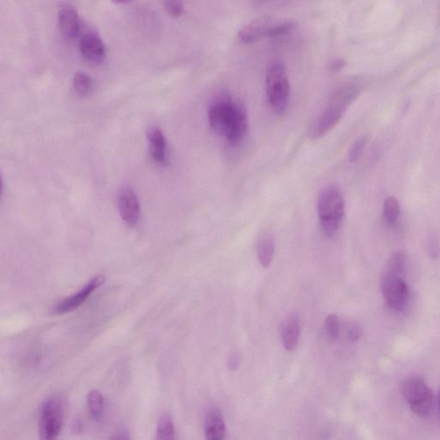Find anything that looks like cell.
<instances>
[{"instance_id":"4fadbf2b","label":"cell","mask_w":440,"mask_h":440,"mask_svg":"<svg viewBox=\"0 0 440 440\" xmlns=\"http://www.w3.org/2000/svg\"><path fill=\"white\" fill-rule=\"evenodd\" d=\"M204 432L206 439L219 440L224 438L227 427L220 409H211L206 413Z\"/></svg>"},{"instance_id":"3957f363","label":"cell","mask_w":440,"mask_h":440,"mask_svg":"<svg viewBox=\"0 0 440 440\" xmlns=\"http://www.w3.org/2000/svg\"><path fill=\"white\" fill-rule=\"evenodd\" d=\"M346 204L339 188L331 185L319 195L318 213L323 234L329 238L336 234L345 216Z\"/></svg>"},{"instance_id":"7402d4cb","label":"cell","mask_w":440,"mask_h":440,"mask_svg":"<svg viewBox=\"0 0 440 440\" xmlns=\"http://www.w3.org/2000/svg\"><path fill=\"white\" fill-rule=\"evenodd\" d=\"M167 13L172 17H179L184 12V0H165L163 1Z\"/></svg>"},{"instance_id":"d4e9b609","label":"cell","mask_w":440,"mask_h":440,"mask_svg":"<svg viewBox=\"0 0 440 440\" xmlns=\"http://www.w3.org/2000/svg\"><path fill=\"white\" fill-rule=\"evenodd\" d=\"M345 65H346V63L343 59H336L332 61L329 65V71L332 72H336L338 71L341 70Z\"/></svg>"},{"instance_id":"603a6c76","label":"cell","mask_w":440,"mask_h":440,"mask_svg":"<svg viewBox=\"0 0 440 440\" xmlns=\"http://www.w3.org/2000/svg\"><path fill=\"white\" fill-rule=\"evenodd\" d=\"M367 140H368L367 137L363 136L359 138V139L355 142L354 145H352L350 149V152H349V160H350V162H357L358 160L361 158L364 149H365L367 143Z\"/></svg>"},{"instance_id":"8992f818","label":"cell","mask_w":440,"mask_h":440,"mask_svg":"<svg viewBox=\"0 0 440 440\" xmlns=\"http://www.w3.org/2000/svg\"><path fill=\"white\" fill-rule=\"evenodd\" d=\"M401 391L409 408L418 416L427 417L431 414L434 394L423 377L407 378L402 384Z\"/></svg>"},{"instance_id":"83f0119b","label":"cell","mask_w":440,"mask_h":440,"mask_svg":"<svg viewBox=\"0 0 440 440\" xmlns=\"http://www.w3.org/2000/svg\"><path fill=\"white\" fill-rule=\"evenodd\" d=\"M115 3H123L127 1V0H113Z\"/></svg>"},{"instance_id":"cb8c5ba5","label":"cell","mask_w":440,"mask_h":440,"mask_svg":"<svg viewBox=\"0 0 440 440\" xmlns=\"http://www.w3.org/2000/svg\"><path fill=\"white\" fill-rule=\"evenodd\" d=\"M362 336V329L361 325L356 323H349L347 329V337L348 339L352 343H355L359 340Z\"/></svg>"},{"instance_id":"44dd1931","label":"cell","mask_w":440,"mask_h":440,"mask_svg":"<svg viewBox=\"0 0 440 440\" xmlns=\"http://www.w3.org/2000/svg\"><path fill=\"white\" fill-rule=\"evenodd\" d=\"M327 334L332 341H336L340 336V320L336 313H331L325 320Z\"/></svg>"},{"instance_id":"5b68a950","label":"cell","mask_w":440,"mask_h":440,"mask_svg":"<svg viewBox=\"0 0 440 440\" xmlns=\"http://www.w3.org/2000/svg\"><path fill=\"white\" fill-rule=\"evenodd\" d=\"M267 95L269 104L282 114L288 106L290 82L285 65L274 61L269 65L266 74Z\"/></svg>"},{"instance_id":"9c48e42d","label":"cell","mask_w":440,"mask_h":440,"mask_svg":"<svg viewBox=\"0 0 440 440\" xmlns=\"http://www.w3.org/2000/svg\"><path fill=\"white\" fill-rule=\"evenodd\" d=\"M105 279L104 276L98 275L94 277L92 279L86 284L83 288L80 289L77 293L74 294L63 301L60 302L54 309V313L56 314H65L68 312L78 309L80 305H82L92 295V294L97 288L103 285Z\"/></svg>"},{"instance_id":"8fae6325","label":"cell","mask_w":440,"mask_h":440,"mask_svg":"<svg viewBox=\"0 0 440 440\" xmlns=\"http://www.w3.org/2000/svg\"><path fill=\"white\" fill-rule=\"evenodd\" d=\"M58 23L65 38L74 40L81 33V20L74 6L65 3L58 13Z\"/></svg>"},{"instance_id":"52a82bcc","label":"cell","mask_w":440,"mask_h":440,"mask_svg":"<svg viewBox=\"0 0 440 440\" xmlns=\"http://www.w3.org/2000/svg\"><path fill=\"white\" fill-rule=\"evenodd\" d=\"M65 406L59 396H52L43 403L39 421V434L42 439L52 440L63 429Z\"/></svg>"},{"instance_id":"2e32d148","label":"cell","mask_w":440,"mask_h":440,"mask_svg":"<svg viewBox=\"0 0 440 440\" xmlns=\"http://www.w3.org/2000/svg\"><path fill=\"white\" fill-rule=\"evenodd\" d=\"M256 252L261 266L263 268L270 266L275 254L274 240L270 235L263 234L259 236L257 240Z\"/></svg>"},{"instance_id":"e0dca14e","label":"cell","mask_w":440,"mask_h":440,"mask_svg":"<svg viewBox=\"0 0 440 440\" xmlns=\"http://www.w3.org/2000/svg\"><path fill=\"white\" fill-rule=\"evenodd\" d=\"M87 405L92 419L96 421L103 420L105 412V401L103 395L97 391H92L87 398Z\"/></svg>"},{"instance_id":"7a4b0ae2","label":"cell","mask_w":440,"mask_h":440,"mask_svg":"<svg viewBox=\"0 0 440 440\" xmlns=\"http://www.w3.org/2000/svg\"><path fill=\"white\" fill-rule=\"evenodd\" d=\"M405 268V256L396 253L388 261L381 276V291L384 300L389 307L398 312L405 310L409 300V286L403 279Z\"/></svg>"},{"instance_id":"f1b7e54d","label":"cell","mask_w":440,"mask_h":440,"mask_svg":"<svg viewBox=\"0 0 440 440\" xmlns=\"http://www.w3.org/2000/svg\"><path fill=\"white\" fill-rule=\"evenodd\" d=\"M438 403H439V411H440V390H439V392Z\"/></svg>"},{"instance_id":"7c38bea8","label":"cell","mask_w":440,"mask_h":440,"mask_svg":"<svg viewBox=\"0 0 440 440\" xmlns=\"http://www.w3.org/2000/svg\"><path fill=\"white\" fill-rule=\"evenodd\" d=\"M119 209L122 219L129 225H134L140 219L139 198L131 188L122 189L119 198Z\"/></svg>"},{"instance_id":"ba28073f","label":"cell","mask_w":440,"mask_h":440,"mask_svg":"<svg viewBox=\"0 0 440 440\" xmlns=\"http://www.w3.org/2000/svg\"><path fill=\"white\" fill-rule=\"evenodd\" d=\"M281 20H275L270 17H261L250 22L238 32V38L242 42L250 43L259 41L261 38L277 36V28Z\"/></svg>"},{"instance_id":"6da1fadb","label":"cell","mask_w":440,"mask_h":440,"mask_svg":"<svg viewBox=\"0 0 440 440\" xmlns=\"http://www.w3.org/2000/svg\"><path fill=\"white\" fill-rule=\"evenodd\" d=\"M209 125L214 132L224 136L229 143L238 145L249 129L248 116L243 105L234 103L227 93H222L209 110Z\"/></svg>"},{"instance_id":"30bf717a","label":"cell","mask_w":440,"mask_h":440,"mask_svg":"<svg viewBox=\"0 0 440 440\" xmlns=\"http://www.w3.org/2000/svg\"><path fill=\"white\" fill-rule=\"evenodd\" d=\"M79 49L83 56L90 63L100 64L106 57V47L99 35L94 31H87L81 35Z\"/></svg>"},{"instance_id":"484cf974","label":"cell","mask_w":440,"mask_h":440,"mask_svg":"<svg viewBox=\"0 0 440 440\" xmlns=\"http://www.w3.org/2000/svg\"><path fill=\"white\" fill-rule=\"evenodd\" d=\"M240 364V358L238 355H232L230 359H229L228 366L231 370H236Z\"/></svg>"},{"instance_id":"d6986e66","label":"cell","mask_w":440,"mask_h":440,"mask_svg":"<svg viewBox=\"0 0 440 440\" xmlns=\"http://www.w3.org/2000/svg\"><path fill=\"white\" fill-rule=\"evenodd\" d=\"M158 439H174L176 438V431L172 417L165 414L160 418L157 428Z\"/></svg>"},{"instance_id":"9a60e30c","label":"cell","mask_w":440,"mask_h":440,"mask_svg":"<svg viewBox=\"0 0 440 440\" xmlns=\"http://www.w3.org/2000/svg\"><path fill=\"white\" fill-rule=\"evenodd\" d=\"M151 156L156 163H165L166 160L167 144L161 130L154 129L148 133Z\"/></svg>"},{"instance_id":"277c9868","label":"cell","mask_w":440,"mask_h":440,"mask_svg":"<svg viewBox=\"0 0 440 440\" xmlns=\"http://www.w3.org/2000/svg\"><path fill=\"white\" fill-rule=\"evenodd\" d=\"M356 90L354 87L346 86L334 93L330 104L323 114L311 127L309 136L311 140H318L325 136L340 122L348 105L354 101Z\"/></svg>"},{"instance_id":"ffe728a7","label":"cell","mask_w":440,"mask_h":440,"mask_svg":"<svg viewBox=\"0 0 440 440\" xmlns=\"http://www.w3.org/2000/svg\"><path fill=\"white\" fill-rule=\"evenodd\" d=\"M74 87L80 96H88L93 90V80L85 72H77L74 77Z\"/></svg>"},{"instance_id":"4316f807","label":"cell","mask_w":440,"mask_h":440,"mask_svg":"<svg viewBox=\"0 0 440 440\" xmlns=\"http://www.w3.org/2000/svg\"><path fill=\"white\" fill-rule=\"evenodd\" d=\"M429 252H430L432 256H436L439 254L438 245L434 239L429 242Z\"/></svg>"},{"instance_id":"5bb4252c","label":"cell","mask_w":440,"mask_h":440,"mask_svg":"<svg viewBox=\"0 0 440 440\" xmlns=\"http://www.w3.org/2000/svg\"><path fill=\"white\" fill-rule=\"evenodd\" d=\"M300 336V325L299 316L292 312L284 323L282 329L283 346L287 351L295 350L299 344Z\"/></svg>"},{"instance_id":"ac0fdd59","label":"cell","mask_w":440,"mask_h":440,"mask_svg":"<svg viewBox=\"0 0 440 440\" xmlns=\"http://www.w3.org/2000/svg\"><path fill=\"white\" fill-rule=\"evenodd\" d=\"M400 214H401V209H400L398 199L393 197V196L387 198L386 201L384 202L383 209V216L385 223H386L389 227H394V225L398 223Z\"/></svg>"}]
</instances>
